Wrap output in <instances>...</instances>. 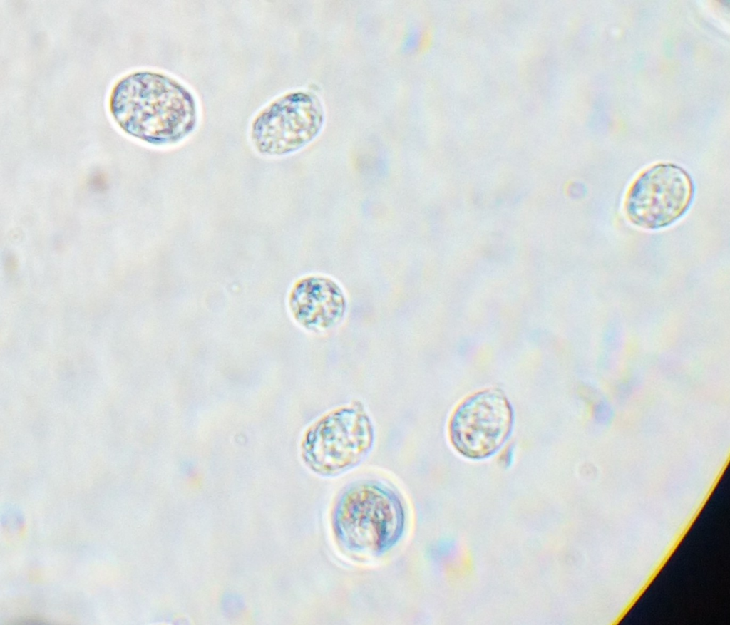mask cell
<instances>
[{
  "label": "cell",
  "instance_id": "cell-1",
  "mask_svg": "<svg viewBox=\"0 0 730 625\" xmlns=\"http://www.w3.org/2000/svg\"><path fill=\"white\" fill-rule=\"evenodd\" d=\"M110 110L125 132L155 145L181 141L197 120L192 93L173 78L150 71L133 73L118 81Z\"/></svg>",
  "mask_w": 730,
  "mask_h": 625
},
{
  "label": "cell",
  "instance_id": "cell-2",
  "mask_svg": "<svg viewBox=\"0 0 730 625\" xmlns=\"http://www.w3.org/2000/svg\"><path fill=\"white\" fill-rule=\"evenodd\" d=\"M331 525L344 551L358 557H377L401 539L404 509L398 494L389 487L374 480L358 481L338 497Z\"/></svg>",
  "mask_w": 730,
  "mask_h": 625
},
{
  "label": "cell",
  "instance_id": "cell-3",
  "mask_svg": "<svg viewBox=\"0 0 730 625\" xmlns=\"http://www.w3.org/2000/svg\"><path fill=\"white\" fill-rule=\"evenodd\" d=\"M374 431L361 404L335 409L308 430L303 443L305 463L315 473L332 477L358 465L371 450Z\"/></svg>",
  "mask_w": 730,
  "mask_h": 625
},
{
  "label": "cell",
  "instance_id": "cell-4",
  "mask_svg": "<svg viewBox=\"0 0 730 625\" xmlns=\"http://www.w3.org/2000/svg\"><path fill=\"white\" fill-rule=\"evenodd\" d=\"M694 192L693 182L683 168L669 163L657 164L632 182L625 196L624 212L637 227L664 228L686 212Z\"/></svg>",
  "mask_w": 730,
  "mask_h": 625
},
{
  "label": "cell",
  "instance_id": "cell-5",
  "mask_svg": "<svg viewBox=\"0 0 730 625\" xmlns=\"http://www.w3.org/2000/svg\"><path fill=\"white\" fill-rule=\"evenodd\" d=\"M323 122L319 100L309 93L294 92L275 100L256 116L251 125L250 139L262 155H284L314 139Z\"/></svg>",
  "mask_w": 730,
  "mask_h": 625
},
{
  "label": "cell",
  "instance_id": "cell-6",
  "mask_svg": "<svg viewBox=\"0 0 730 625\" xmlns=\"http://www.w3.org/2000/svg\"><path fill=\"white\" fill-rule=\"evenodd\" d=\"M513 423V413L507 399L498 392L485 391L457 406L450 419L449 438L463 456L485 458L505 443Z\"/></svg>",
  "mask_w": 730,
  "mask_h": 625
},
{
  "label": "cell",
  "instance_id": "cell-7",
  "mask_svg": "<svg viewBox=\"0 0 730 625\" xmlns=\"http://www.w3.org/2000/svg\"><path fill=\"white\" fill-rule=\"evenodd\" d=\"M291 306L297 320L312 331H324L337 325L346 309L341 288L330 278L309 276L294 286Z\"/></svg>",
  "mask_w": 730,
  "mask_h": 625
}]
</instances>
